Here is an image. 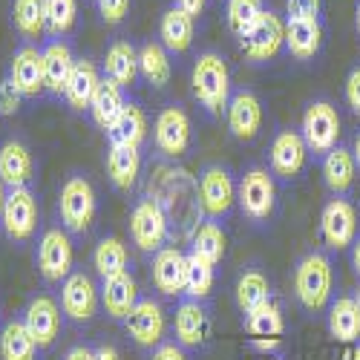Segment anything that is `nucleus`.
<instances>
[{"instance_id":"obj_1","label":"nucleus","mask_w":360,"mask_h":360,"mask_svg":"<svg viewBox=\"0 0 360 360\" xmlns=\"http://www.w3.org/2000/svg\"><path fill=\"white\" fill-rule=\"evenodd\" d=\"M332 259L320 251L306 254L294 271V294L309 311H320L332 300Z\"/></svg>"},{"instance_id":"obj_2","label":"nucleus","mask_w":360,"mask_h":360,"mask_svg":"<svg viewBox=\"0 0 360 360\" xmlns=\"http://www.w3.org/2000/svg\"><path fill=\"white\" fill-rule=\"evenodd\" d=\"M193 96L207 112H222L228 107L231 96V72L228 64L217 52H205L199 55V61L193 67Z\"/></svg>"},{"instance_id":"obj_3","label":"nucleus","mask_w":360,"mask_h":360,"mask_svg":"<svg viewBox=\"0 0 360 360\" xmlns=\"http://www.w3.org/2000/svg\"><path fill=\"white\" fill-rule=\"evenodd\" d=\"M300 136H303L311 153H332L338 147V136H340V115H338L335 104L314 101L303 115V133Z\"/></svg>"},{"instance_id":"obj_4","label":"nucleus","mask_w":360,"mask_h":360,"mask_svg":"<svg viewBox=\"0 0 360 360\" xmlns=\"http://www.w3.org/2000/svg\"><path fill=\"white\" fill-rule=\"evenodd\" d=\"M130 233L141 251H162V243L167 239L165 205L159 199H141L130 217Z\"/></svg>"},{"instance_id":"obj_5","label":"nucleus","mask_w":360,"mask_h":360,"mask_svg":"<svg viewBox=\"0 0 360 360\" xmlns=\"http://www.w3.org/2000/svg\"><path fill=\"white\" fill-rule=\"evenodd\" d=\"M96 217V193L84 176H72L61 188V219L70 231L84 233Z\"/></svg>"},{"instance_id":"obj_6","label":"nucleus","mask_w":360,"mask_h":360,"mask_svg":"<svg viewBox=\"0 0 360 360\" xmlns=\"http://www.w3.org/2000/svg\"><path fill=\"white\" fill-rule=\"evenodd\" d=\"M239 44H243V52L251 61H268L285 44V23L274 12H262L248 32L239 35Z\"/></svg>"},{"instance_id":"obj_7","label":"nucleus","mask_w":360,"mask_h":360,"mask_svg":"<svg viewBox=\"0 0 360 360\" xmlns=\"http://www.w3.org/2000/svg\"><path fill=\"white\" fill-rule=\"evenodd\" d=\"M320 233L326 239V245L332 251H343L354 243V233H357V214L349 199L335 196L323 207V217H320Z\"/></svg>"},{"instance_id":"obj_8","label":"nucleus","mask_w":360,"mask_h":360,"mask_svg":"<svg viewBox=\"0 0 360 360\" xmlns=\"http://www.w3.org/2000/svg\"><path fill=\"white\" fill-rule=\"evenodd\" d=\"M236 199V188L228 170L222 167H207L199 179V207L205 217L211 219H222Z\"/></svg>"},{"instance_id":"obj_9","label":"nucleus","mask_w":360,"mask_h":360,"mask_svg":"<svg viewBox=\"0 0 360 360\" xmlns=\"http://www.w3.org/2000/svg\"><path fill=\"white\" fill-rule=\"evenodd\" d=\"M236 199L243 205L245 217L251 219H268L274 211V199H277V191H274V179L268 176L265 170L254 167L243 176L239 182V191H236Z\"/></svg>"},{"instance_id":"obj_10","label":"nucleus","mask_w":360,"mask_h":360,"mask_svg":"<svg viewBox=\"0 0 360 360\" xmlns=\"http://www.w3.org/2000/svg\"><path fill=\"white\" fill-rule=\"evenodd\" d=\"M38 268L44 280L49 283H61L70 277V268H72V243L67 231L61 228H49L38 245Z\"/></svg>"},{"instance_id":"obj_11","label":"nucleus","mask_w":360,"mask_h":360,"mask_svg":"<svg viewBox=\"0 0 360 360\" xmlns=\"http://www.w3.org/2000/svg\"><path fill=\"white\" fill-rule=\"evenodd\" d=\"M156 147L167 159H179L191 147V118L182 107H165L156 118Z\"/></svg>"},{"instance_id":"obj_12","label":"nucleus","mask_w":360,"mask_h":360,"mask_svg":"<svg viewBox=\"0 0 360 360\" xmlns=\"http://www.w3.org/2000/svg\"><path fill=\"white\" fill-rule=\"evenodd\" d=\"M38 225V202L32 196V191L26 188H12L6 193V205H4V228L12 239H29L35 233Z\"/></svg>"},{"instance_id":"obj_13","label":"nucleus","mask_w":360,"mask_h":360,"mask_svg":"<svg viewBox=\"0 0 360 360\" xmlns=\"http://www.w3.org/2000/svg\"><path fill=\"white\" fill-rule=\"evenodd\" d=\"M127 335L139 343V346H162V338H165V311L159 303H153V300H139L136 309L127 314Z\"/></svg>"},{"instance_id":"obj_14","label":"nucleus","mask_w":360,"mask_h":360,"mask_svg":"<svg viewBox=\"0 0 360 360\" xmlns=\"http://www.w3.org/2000/svg\"><path fill=\"white\" fill-rule=\"evenodd\" d=\"M61 309H64L67 317H72L78 323L93 317L96 309H98V291H96L93 280H89L86 274H81V271L70 274L61 285Z\"/></svg>"},{"instance_id":"obj_15","label":"nucleus","mask_w":360,"mask_h":360,"mask_svg":"<svg viewBox=\"0 0 360 360\" xmlns=\"http://www.w3.org/2000/svg\"><path fill=\"white\" fill-rule=\"evenodd\" d=\"M23 326L29 328V335L35 338L41 349L52 346L58 332H61V309H58L52 297H35L23 314Z\"/></svg>"},{"instance_id":"obj_16","label":"nucleus","mask_w":360,"mask_h":360,"mask_svg":"<svg viewBox=\"0 0 360 360\" xmlns=\"http://www.w3.org/2000/svg\"><path fill=\"white\" fill-rule=\"evenodd\" d=\"M9 81L15 84V89L20 96H26V98L38 96L41 89L46 86V81H44V52H38L35 46L18 49L15 61H12Z\"/></svg>"},{"instance_id":"obj_17","label":"nucleus","mask_w":360,"mask_h":360,"mask_svg":"<svg viewBox=\"0 0 360 360\" xmlns=\"http://www.w3.org/2000/svg\"><path fill=\"white\" fill-rule=\"evenodd\" d=\"M306 156H309V147H306L303 136L294 130H283L271 144V167H274V173H280L285 179L297 176L306 167Z\"/></svg>"},{"instance_id":"obj_18","label":"nucleus","mask_w":360,"mask_h":360,"mask_svg":"<svg viewBox=\"0 0 360 360\" xmlns=\"http://www.w3.org/2000/svg\"><path fill=\"white\" fill-rule=\"evenodd\" d=\"M259 124H262V107H259V98L248 89L236 93L228 104V127L236 139H254L259 133Z\"/></svg>"},{"instance_id":"obj_19","label":"nucleus","mask_w":360,"mask_h":360,"mask_svg":"<svg viewBox=\"0 0 360 360\" xmlns=\"http://www.w3.org/2000/svg\"><path fill=\"white\" fill-rule=\"evenodd\" d=\"M188 257L179 248H162L153 257V283L162 294H182L185 291Z\"/></svg>"},{"instance_id":"obj_20","label":"nucleus","mask_w":360,"mask_h":360,"mask_svg":"<svg viewBox=\"0 0 360 360\" xmlns=\"http://www.w3.org/2000/svg\"><path fill=\"white\" fill-rule=\"evenodd\" d=\"M176 343L182 349H199L207 338V314L199 306V300H188L176 309Z\"/></svg>"},{"instance_id":"obj_21","label":"nucleus","mask_w":360,"mask_h":360,"mask_svg":"<svg viewBox=\"0 0 360 360\" xmlns=\"http://www.w3.org/2000/svg\"><path fill=\"white\" fill-rule=\"evenodd\" d=\"M328 335L338 343H357L360 340V300L338 297L328 306Z\"/></svg>"},{"instance_id":"obj_22","label":"nucleus","mask_w":360,"mask_h":360,"mask_svg":"<svg viewBox=\"0 0 360 360\" xmlns=\"http://www.w3.org/2000/svg\"><path fill=\"white\" fill-rule=\"evenodd\" d=\"M101 303H104V309H107L110 317L127 320V314H130V311L136 309V303H139L136 280H133L127 271L104 280V285H101Z\"/></svg>"},{"instance_id":"obj_23","label":"nucleus","mask_w":360,"mask_h":360,"mask_svg":"<svg viewBox=\"0 0 360 360\" xmlns=\"http://www.w3.org/2000/svg\"><path fill=\"white\" fill-rule=\"evenodd\" d=\"M29 179H32V156L26 144L6 141L0 147V182L9 188H26Z\"/></svg>"},{"instance_id":"obj_24","label":"nucleus","mask_w":360,"mask_h":360,"mask_svg":"<svg viewBox=\"0 0 360 360\" xmlns=\"http://www.w3.org/2000/svg\"><path fill=\"white\" fill-rule=\"evenodd\" d=\"M72 67H75V58L64 41H52L44 49V81L49 93H64L67 81L72 75Z\"/></svg>"},{"instance_id":"obj_25","label":"nucleus","mask_w":360,"mask_h":360,"mask_svg":"<svg viewBox=\"0 0 360 360\" xmlns=\"http://www.w3.org/2000/svg\"><path fill=\"white\" fill-rule=\"evenodd\" d=\"M354 176H357L354 153H349L346 147H335L332 153H326V162H323V179H326L328 191H332L335 196H343V193L352 191Z\"/></svg>"},{"instance_id":"obj_26","label":"nucleus","mask_w":360,"mask_h":360,"mask_svg":"<svg viewBox=\"0 0 360 360\" xmlns=\"http://www.w3.org/2000/svg\"><path fill=\"white\" fill-rule=\"evenodd\" d=\"M98 84H101V78H98V70H96L93 61H75L72 75H70L67 89H64L70 107H72V110H89Z\"/></svg>"},{"instance_id":"obj_27","label":"nucleus","mask_w":360,"mask_h":360,"mask_svg":"<svg viewBox=\"0 0 360 360\" xmlns=\"http://www.w3.org/2000/svg\"><path fill=\"white\" fill-rule=\"evenodd\" d=\"M124 96H122V86L112 84L110 78H104L93 96V104H89V115L101 130H110L115 124V118L124 112Z\"/></svg>"},{"instance_id":"obj_28","label":"nucleus","mask_w":360,"mask_h":360,"mask_svg":"<svg viewBox=\"0 0 360 360\" xmlns=\"http://www.w3.org/2000/svg\"><path fill=\"white\" fill-rule=\"evenodd\" d=\"M320 41H323L320 20H288L285 23V46L300 61L314 58L320 52Z\"/></svg>"},{"instance_id":"obj_29","label":"nucleus","mask_w":360,"mask_h":360,"mask_svg":"<svg viewBox=\"0 0 360 360\" xmlns=\"http://www.w3.org/2000/svg\"><path fill=\"white\" fill-rule=\"evenodd\" d=\"M112 147H139L147 136V115L141 107L127 104L124 112L115 118V124L107 130Z\"/></svg>"},{"instance_id":"obj_30","label":"nucleus","mask_w":360,"mask_h":360,"mask_svg":"<svg viewBox=\"0 0 360 360\" xmlns=\"http://www.w3.org/2000/svg\"><path fill=\"white\" fill-rule=\"evenodd\" d=\"M104 70H107V78L118 86H130L139 75V52L124 44V41H118L107 49V61H104Z\"/></svg>"},{"instance_id":"obj_31","label":"nucleus","mask_w":360,"mask_h":360,"mask_svg":"<svg viewBox=\"0 0 360 360\" xmlns=\"http://www.w3.org/2000/svg\"><path fill=\"white\" fill-rule=\"evenodd\" d=\"M38 349L41 346L29 335L23 320H12L4 326V335H0V357L4 360H35Z\"/></svg>"},{"instance_id":"obj_32","label":"nucleus","mask_w":360,"mask_h":360,"mask_svg":"<svg viewBox=\"0 0 360 360\" xmlns=\"http://www.w3.org/2000/svg\"><path fill=\"white\" fill-rule=\"evenodd\" d=\"M225 231L217 222H199L193 236H191V245H193V257L205 259L207 265H217L225 257Z\"/></svg>"},{"instance_id":"obj_33","label":"nucleus","mask_w":360,"mask_h":360,"mask_svg":"<svg viewBox=\"0 0 360 360\" xmlns=\"http://www.w3.org/2000/svg\"><path fill=\"white\" fill-rule=\"evenodd\" d=\"M141 167V156H139V147H110V156H107V170L110 179L122 188L130 191L136 185V176Z\"/></svg>"},{"instance_id":"obj_34","label":"nucleus","mask_w":360,"mask_h":360,"mask_svg":"<svg viewBox=\"0 0 360 360\" xmlns=\"http://www.w3.org/2000/svg\"><path fill=\"white\" fill-rule=\"evenodd\" d=\"M162 41L170 52H185L193 41V18L185 15L182 9H170L162 18Z\"/></svg>"},{"instance_id":"obj_35","label":"nucleus","mask_w":360,"mask_h":360,"mask_svg":"<svg viewBox=\"0 0 360 360\" xmlns=\"http://www.w3.org/2000/svg\"><path fill=\"white\" fill-rule=\"evenodd\" d=\"M236 303L245 314H254L265 303H271V288H268V280L259 271L243 274L239 283H236Z\"/></svg>"},{"instance_id":"obj_36","label":"nucleus","mask_w":360,"mask_h":360,"mask_svg":"<svg viewBox=\"0 0 360 360\" xmlns=\"http://www.w3.org/2000/svg\"><path fill=\"white\" fill-rule=\"evenodd\" d=\"M93 262H96V271L104 280H110L115 274H124V268H127V248H124V243L118 236L101 239L96 254H93Z\"/></svg>"},{"instance_id":"obj_37","label":"nucleus","mask_w":360,"mask_h":360,"mask_svg":"<svg viewBox=\"0 0 360 360\" xmlns=\"http://www.w3.org/2000/svg\"><path fill=\"white\" fill-rule=\"evenodd\" d=\"M139 70H141V75L153 86H165L170 81V61H167L165 46L144 44L141 52H139Z\"/></svg>"},{"instance_id":"obj_38","label":"nucleus","mask_w":360,"mask_h":360,"mask_svg":"<svg viewBox=\"0 0 360 360\" xmlns=\"http://www.w3.org/2000/svg\"><path fill=\"white\" fill-rule=\"evenodd\" d=\"M12 15H15V26L20 29L23 35H29V38H38L46 29L44 0H15Z\"/></svg>"},{"instance_id":"obj_39","label":"nucleus","mask_w":360,"mask_h":360,"mask_svg":"<svg viewBox=\"0 0 360 360\" xmlns=\"http://www.w3.org/2000/svg\"><path fill=\"white\" fill-rule=\"evenodd\" d=\"M214 288V265H207L199 257H188V271H185V294H191V300H202Z\"/></svg>"},{"instance_id":"obj_40","label":"nucleus","mask_w":360,"mask_h":360,"mask_svg":"<svg viewBox=\"0 0 360 360\" xmlns=\"http://www.w3.org/2000/svg\"><path fill=\"white\" fill-rule=\"evenodd\" d=\"M283 311L274 303H265L262 309H257L254 314H248V332L254 338H280L283 335Z\"/></svg>"},{"instance_id":"obj_41","label":"nucleus","mask_w":360,"mask_h":360,"mask_svg":"<svg viewBox=\"0 0 360 360\" xmlns=\"http://www.w3.org/2000/svg\"><path fill=\"white\" fill-rule=\"evenodd\" d=\"M262 12V0H228V26L236 35H243L259 20Z\"/></svg>"},{"instance_id":"obj_42","label":"nucleus","mask_w":360,"mask_h":360,"mask_svg":"<svg viewBox=\"0 0 360 360\" xmlns=\"http://www.w3.org/2000/svg\"><path fill=\"white\" fill-rule=\"evenodd\" d=\"M46 29L52 35H64L75 23V0H44Z\"/></svg>"},{"instance_id":"obj_43","label":"nucleus","mask_w":360,"mask_h":360,"mask_svg":"<svg viewBox=\"0 0 360 360\" xmlns=\"http://www.w3.org/2000/svg\"><path fill=\"white\" fill-rule=\"evenodd\" d=\"M320 0H288V20H317Z\"/></svg>"},{"instance_id":"obj_44","label":"nucleus","mask_w":360,"mask_h":360,"mask_svg":"<svg viewBox=\"0 0 360 360\" xmlns=\"http://www.w3.org/2000/svg\"><path fill=\"white\" fill-rule=\"evenodd\" d=\"M20 98H23V96L15 89L12 81H4V84H0V115H12V112H18Z\"/></svg>"},{"instance_id":"obj_45","label":"nucleus","mask_w":360,"mask_h":360,"mask_svg":"<svg viewBox=\"0 0 360 360\" xmlns=\"http://www.w3.org/2000/svg\"><path fill=\"white\" fill-rule=\"evenodd\" d=\"M130 9V0H98V12L107 23H118Z\"/></svg>"},{"instance_id":"obj_46","label":"nucleus","mask_w":360,"mask_h":360,"mask_svg":"<svg viewBox=\"0 0 360 360\" xmlns=\"http://www.w3.org/2000/svg\"><path fill=\"white\" fill-rule=\"evenodd\" d=\"M346 101L360 115V67H354L349 72V78H346Z\"/></svg>"},{"instance_id":"obj_47","label":"nucleus","mask_w":360,"mask_h":360,"mask_svg":"<svg viewBox=\"0 0 360 360\" xmlns=\"http://www.w3.org/2000/svg\"><path fill=\"white\" fill-rule=\"evenodd\" d=\"M153 360H188V357L179 343H162V346H156Z\"/></svg>"},{"instance_id":"obj_48","label":"nucleus","mask_w":360,"mask_h":360,"mask_svg":"<svg viewBox=\"0 0 360 360\" xmlns=\"http://www.w3.org/2000/svg\"><path fill=\"white\" fill-rule=\"evenodd\" d=\"M176 9H182L185 15L196 18V15H202V9H205V0H176Z\"/></svg>"},{"instance_id":"obj_49","label":"nucleus","mask_w":360,"mask_h":360,"mask_svg":"<svg viewBox=\"0 0 360 360\" xmlns=\"http://www.w3.org/2000/svg\"><path fill=\"white\" fill-rule=\"evenodd\" d=\"M257 352H274L277 346H280V338H254V343H251Z\"/></svg>"},{"instance_id":"obj_50","label":"nucleus","mask_w":360,"mask_h":360,"mask_svg":"<svg viewBox=\"0 0 360 360\" xmlns=\"http://www.w3.org/2000/svg\"><path fill=\"white\" fill-rule=\"evenodd\" d=\"M64 360H96V352L86 346H75V349H70V354Z\"/></svg>"},{"instance_id":"obj_51","label":"nucleus","mask_w":360,"mask_h":360,"mask_svg":"<svg viewBox=\"0 0 360 360\" xmlns=\"http://www.w3.org/2000/svg\"><path fill=\"white\" fill-rule=\"evenodd\" d=\"M96 360H122V357H118V352L112 346H101V349H96Z\"/></svg>"},{"instance_id":"obj_52","label":"nucleus","mask_w":360,"mask_h":360,"mask_svg":"<svg viewBox=\"0 0 360 360\" xmlns=\"http://www.w3.org/2000/svg\"><path fill=\"white\" fill-rule=\"evenodd\" d=\"M352 265H354V271L360 277V239H354V243H352Z\"/></svg>"},{"instance_id":"obj_53","label":"nucleus","mask_w":360,"mask_h":360,"mask_svg":"<svg viewBox=\"0 0 360 360\" xmlns=\"http://www.w3.org/2000/svg\"><path fill=\"white\" fill-rule=\"evenodd\" d=\"M352 153H354V162H357V167H360V133H357V139H354V150H352Z\"/></svg>"},{"instance_id":"obj_54","label":"nucleus","mask_w":360,"mask_h":360,"mask_svg":"<svg viewBox=\"0 0 360 360\" xmlns=\"http://www.w3.org/2000/svg\"><path fill=\"white\" fill-rule=\"evenodd\" d=\"M4 205H6V191H4V182H0V219H4Z\"/></svg>"},{"instance_id":"obj_55","label":"nucleus","mask_w":360,"mask_h":360,"mask_svg":"<svg viewBox=\"0 0 360 360\" xmlns=\"http://www.w3.org/2000/svg\"><path fill=\"white\" fill-rule=\"evenodd\" d=\"M354 23H357V32H360V4H357V15H354Z\"/></svg>"},{"instance_id":"obj_56","label":"nucleus","mask_w":360,"mask_h":360,"mask_svg":"<svg viewBox=\"0 0 360 360\" xmlns=\"http://www.w3.org/2000/svg\"><path fill=\"white\" fill-rule=\"evenodd\" d=\"M265 360H271V357H265Z\"/></svg>"}]
</instances>
